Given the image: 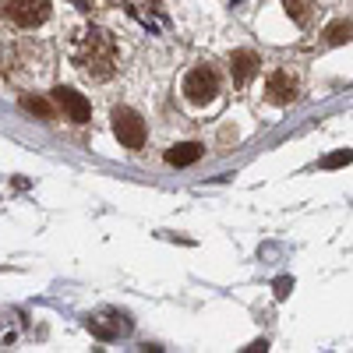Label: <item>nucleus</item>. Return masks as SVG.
<instances>
[{"label": "nucleus", "instance_id": "nucleus-11", "mask_svg": "<svg viewBox=\"0 0 353 353\" xmlns=\"http://www.w3.org/2000/svg\"><path fill=\"white\" fill-rule=\"evenodd\" d=\"M21 106H25V110H32V113H43L46 121H53V117H57V113H53V106H50L46 99H32V96H25V99H21Z\"/></svg>", "mask_w": 353, "mask_h": 353}, {"label": "nucleus", "instance_id": "nucleus-5", "mask_svg": "<svg viewBox=\"0 0 353 353\" xmlns=\"http://www.w3.org/2000/svg\"><path fill=\"white\" fill-rule=\"evenodd\" d=\"M50 96H53L57 110L64 113V121H71V124H88L92 106H88V99H85L81 92H74V88H68V85H57Z\"/></svg>", "mask_w": 353, "mask_h": 353}, {"label": "nucleus", "instance_id": "nucleus-9", "mask_svg": "<svg viewBox=\"0 0 353 353\" xmlns=\"http://www.w3.org/2000/svg\"><path fill=\"white\" fill-rule=\"evenodd\" d=\"M283 8H286V14L297 21V25H311V18H314L311 0H283Z\"/></svg>", "mask_w": 353, "mask_h": 353}, {"label": "nucleus", "instance_id": "nucleus-8", "mask_svg": "<svg viewBox=\"0 0 353 353\" xmlns=\"http://www.w3.org/2000/svg\"><path fill=\"white\" fill-rule=\"evenodd\" d=\"M166 159H170L173 166H191V163H198V159H201V145H194V141L173 145V149L166 152Z\"/></svg>", "mask_w": 353, "mask_h": 353}, {"label": "nucleus", "instance_id": "nucleus-2", "mask_svg": "<svg viewBox=\"0 0 353 353\" xmlns=\"http://www.w3.org/2000/svg\"><path fill=\"white\" fill-rule=\"evenodd\" d=\"M216 96H219V71L209 68V64L191 68L188 78H184V99L194 103V106H209Z\"/></svg>", "mask_w": 353, "mask_h": 353}, {"label": "nucleus", "instance_id": "nucleus-10", "mask_svg": "<svg viewBox=\"0 0 353 353\" xmlns=\"http://www.w3.org/2000/svg\"><path fill=\"white\" fill-rule=\"evenodd\" d=\"M325 39H329V46H343V43H350V39H353V21H332V25H329V32H325Z\"/></svg>", "mask_w": 353, "mask_h": 353}, {"label": "nucleus", "instance_id": "nucleus-4", "mask_svg": "<svg viewBox=\"0 0 353 353\" xmlns=\"http://www.w3.org/2000/svg\"><path fill=\"white\" fill-rule=\"evenodd\" d=\"M110 121H113V134H117V141H121L124 149H141L145 138H149V131H145V121H141L134 110H128V106H117Z\"/></svg>", "mask_w": 353, "mask_h": 353}, {"label": "nucleus", "instance_id": "nucleus-12", "mask_svg": "<svg viewBox=\"0 0 353 353\" xmlns=\"http://www.w3.org/2000/svg\"><path fill=\"white\" fill-rule=\"evenodd\" d=\"M346 163H353V152H350V149H343V152H332V156H325V159H321V166H325V170H336V166H346Z\"/></svg>", "mask_w": 353, "mask_h": 353}, {"label": "nucleus", "instance_id": "nucleus-3", "mask_svg": "<svg viewBox=\"0 0 353 353\" xmlns=\"http://www.w3.org/2000/svg\"><path fill=\"white\" fill-rule=\"evenodd\" d=\"M0 18L18 28H36L50 18V0H0Z\"/></svg>", "mask_w": 353, "mask_h": 353}, {"label": "nucleus", "instance_id": "nucleus-1", "mask_svg": "<svg viewBox=\"0 0 353 353\" xmlns=\"http://www.w3.org/2000/svg\"><path fill=\"white\" fill-rule=\"evenodd\" d=\"M68 57H71L74 71L81 78H88V81H110L117 71H121V46H117L113 32L96 28V25L81 28V32L71 39Z\"/></svg>", "mask_w": 353, "mask_h": 353}, {"label": "nucleus", "instance_id": "nucleus-7", "mask_svg": "<svg viewBox=\"0 0 353 353\" xmlns=\"http://www.w3.org/2000/svg\"><path fill=\"white\" fill-rule=\"evenodd\" d=\"M258 71H261V61H258L254 50H233V57H230V74H233V81L248 85Z\"/></svg>", "mask_w": 353, "mask_h": 353}, {"label": "nucleus", "instance_id": "nucleus-6", "mask_svg": "<svg viewBox=\"0 0 353 353\" xmlns=\"http://www.w3.org/2000/svg\"><path fill=\"white\" fill-rule=\"evenodd\" d=\"M297 92H301L297 74H290L286 68L272 71V74H269V81H265V99L276 103V106H290L293 99H297Z\"/></svg>", "mask_w": 353, "mask_h": 353}, {"label": "nucleus", "instance_id": "nucleus-13", "mask_svg": "<svg viewBox=\"0 0 353 353\" xmlns=\"http://www.w3.org/2000/svg\"><path fill=\"white\" fill-rule=\"evenodd\" d=\"M290 290H293V283H290V279H279V283H276V297H286Z\"/></svg>", "mask_w": 353, "mask_h": 353}]
</instances>
